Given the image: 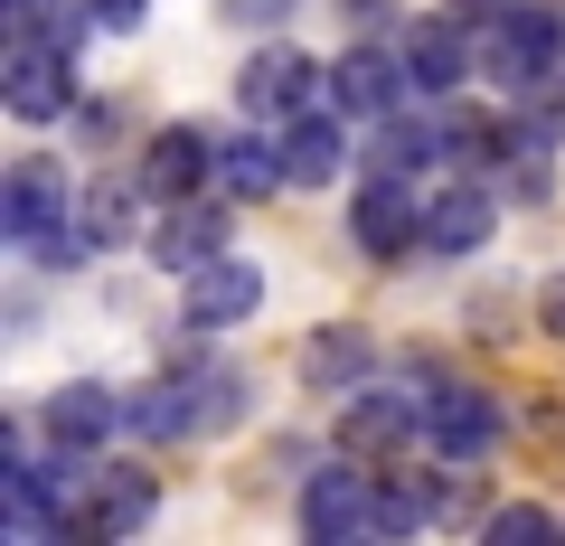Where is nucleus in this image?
<instances>
[{"instance_id":"f257e3e1","label":"nucleus","mask_w":565,"mask_h":546,"mask_svg":"<svg viewBox=\"0 0 565 546\" xmlns=\"http://www.w3.org/2000/svg\"><path fill=\"white\" fill-rule=\"evenodd\" d=\"M481 76L500 95H546L565 85V10L556 0H509L500 20H481Z\"/></svg>"},{"instance_id":"f03ea898","label":"nucleus","mask_w":565,"mask_h":546,"mask_svg":"<svg viewBox=\"0 0 565 546\" xmlns=\"http://www.w3.org/2000/svg\"><path fill=\"white\" fill-rule=\"evenodd\" d=\"M161 508V481L141 462H66V527L57 537H132Z\"/></svg>"},{"instance_id":"7ed1b4c3","label":"nucleus","mask_w":565,"mask_h":546,"mask_svg":"<svg viewBox=\"0 0 565 546\" xmlns=\"http://www.w3.org/2000/svg\"><path fill=\"white\" fill-rule=\"evenodd\" d=\"M141 255L161 264V274H199V264L236 255V199H226V189H199V199L151 207V236H141Z\"/></svg>"},{"instance_id":"20e7f679","label":"nucleus","mask_w":565,"mask_h":546,"mask_svg":"<svg viewBox=\"0 0 565 546\" xmlns=\"http://www.w3.org/2000/svg\"><path fill=\"white\" fill-rule=\"evenodd\" d=\"M236 104L255 122H292V114H311V104H330V66L302 57L292 39H255V57L236 66Z\"/></svg>"},{"instance_id":"39448f33","label":"nucleus","mask_w":565,"mask_h":546,"mask_svg":"<svg viewBox=\"0 0 565 546\" xmlns=\"http://www.w3.org/2000/svg\"><path fill=\"white\" fill-rule=\"evenodd\" d=\"M330 104H340L349 122H386V114H405L415 104V66H405V47H386V39H349L340 57H330Z\"/></svg>"},{"instance_id":"423d86ee","label":"nucleus","mask_w":565,"mask_h":546,"mask_svg":"<svg viewBox=\"0 0 565 546\" xmlns=\"http://www.w3.org/2000/svg\"><path fill=\"white\" fill-rule=\"evenodd\" d=\"M76 57L85 47L66 39H10V76H0V104H10V122H66L76 114Z\"/></svg>"},{"instance_id":"0eeeda50","label":"nucleus","mask_w":565,"mask_h":546,"mask_svg":"<svg viewBox=\"0 0 565 546\" xmlns=\"http://www.w3.org/2000/svg\"><path fill=\"white\" fill-rule=\"evenodd\" d=\"M500 433H509V415L490 405V386H462V377H434V396H424V443L444 452V471L462 462V471H481L490 452H500Z\"/></svg>"},{"instance_id":"6e6552de","label":"nucleus","mask_w":565,"mask_h":546,"mask_svg":"<svg viewBox=\"0 0 565 546\" xmlns=\"http://www.w3.org/2000/svg\"><path fill=\"white\" fill-rule=\"evenodd\" d=\"M490 236H500V189H490L481 170H452V180L424 199V255L434 264H471Z\"/></svg>"},{"instance_id":"1a4fd4ad","label":"nucleus","mask_w":565,"mask_h":546,"mask_svg":"<svg viewBox=\"0 0 565 546\" xmlns=\"http://www.w3.org/2000/svg\"><path fill=\"white\" fill-rule=\"evenodd\" d=\"M255 311H264V264L217 255V264H199V274H180V330H199V340H226V330H245Z\"/></svg>"},{"instance_id":"9d476101","label":"nucleus","mask_w":565,"mask_h":546,"mask_svg":"<svg viewBox=\"0 0 565 546\" xmlns=\"http://www.w3.org/2000/svg\"><path fill=\"white\" fill-rule=\"evenodd\" d=\"M349 245H359L367 264L424 255V189H415V180H367V170H359V199H349Z\"/></svg>"},{"instance_id":"9b49d317","label":"nucleus","mask_w":565,"mask_h":546,"mask_svg":"<svg viewBox=\"0 0 565 546\" xmlns=\"http://www.w3.org/2000/svg\"><path fill=\"white\" fill-rule=\"evenodd\" d=\"M396 47H405V66H415V95H434V104H452L471 76H481V20H462V10L415 20Z\"/></svg>"},{"instance_id":"f8f14e48","label":"nucleus","mask_w":565,"mask_h":546,"mask_svg":"<svg viewBox=\"0 0 565 546\" xmlns=\"http://www.w3.org/2000/svg\"><path fill=\"white\" fill-rule=\"evenodd\" d=\"M405 443H424V396L377 386V377L340 396V452H359V462H396Z\"/></svg>"},{"instance_id":"ddd939ff","label":"nucleus","mask_w":565,"mask_h":546,"mask_svg":"<svg viewBox=\"0 0 565 546\" xmlns=\"http://www.w3.org/2000/svg\"><path fill=\"white\" fill-rule=\"evenodd\" d=\"M132 180H141V199H151V207H170V199H199V189H217V132H207V122H161V132L141 142Z\"/></svg>"},{"instance_id":"4468645a","label":"nucleus","mask_w":565,"mask_h":546,"mask_svg":"<svg viewBox=\"0 0 565 546\" xmlns=\"http://www.w3.org/2000/svg\"><path fill=\"white\" fill-rule=\"evenodd\" d=\"M367 490H377V471H367L359 452H340L330 471H311L302 500H292L302 537H311V546H349V537H367Z\"/></svg>"},{"instance_id":"2eb2a0df","label":"nucleus","mask_w":565,"mask_h":546,"mask_svg":"<svg viewBox=\"0 0 565 546\" xmlns=\"http://www.w3.org/2000/svg\"><path fill=\"white\" fill-rule=\"evenodd\" d=\"M39 433H47V452H66V462H95V452L122 433V396L104 377H76V386H57V396L39 405Z\"/></svg>"},{"instance_id":"dca6fc26","label":"nucleus","mask_w":565,"mask_h":546,"mask_svg":"<svg viewBox=\"0 0 565 546\" xmlns=\"http://www.w3.org/2000/svg\"><path fill=\"white\" fill-rule=\"evenodd\" d=\"M282 170H292V189L349 180V114H340V104H311V114L282 122Z\"/></svg>"},{"instance_id":"f3484780","label":"nucleus","mask_w":565,"mask_h":546,"mask_svg":"<svg viewBox=\"0 0 565 546\" xmlns=\"http://www.w3.org/2000/svg\"><path fill=\"white\" fill-rule=\"evenodd\" d=\"M292 367H302L311 396H349V386L377 377V340H367L359 321H330V330H311V340H302V358H292Z\"/></svg>"},{"instance_id":"a211bd4d","label":"nucleus","mask_w":565,"mask_h":546,"mask_svg":"<svg viewBox=\"0 0 565 546\" xmlns=\"http://www.w3.org/2000/svg\"><path fill=\"white\" fill-rule=\"evenodd\" d=\"M122 433L132 443H189L199 433V396H189V377H151L122 396Z\"/></svg>"},{"instance_id":"6ab92c4d","label":"nucleus","mask_w":565,"mask_h":546,"mask_svg":"<svg viewBox=\"0 0 565 546\" xmlns=\"http://www.w3.org/2000/svg\"><path fill=\"white\" fill-rule=\"evenodd\" d=\"M444 151V122H415V114H386V122H367V151H359V170L367 180H415L424 161Z\"/></svg>"},{"instance_id":"aec40b11","label":"nucleus","mask_w":565,"mask_h":546,"mask_svg":"<svg viewBox=\"0 0 565 546\" xmlns=\"http://www.w3.org/2000/svg\"><path fill=\"white\" fill-rule=\"evenodd\" d=\"M76 236L95 245V255H114V245H141L151 226H141V180H95L76 199Z\"/></svg>"},{"instance_id":"412c9836","label":"nucleus","mask_w":565,"mask_h":546,"mask_svg":"<svg viewBox=\"0 0 565 546\" xmlns=\"http://www.w3.org/2000/svg\"><path fill=\"white\" fill-rule=\"evenodd\" d=\"M217 189L236 207L274 199V189H292V170H282V142H264V132H236V142H217Z\"/></svg>"},{"instance_id":"4be33fe9","label":"nucleus","mask_w":565,"mask_h":546,"mask_svg":"<svg viewBox=\"0 0 565 546\" xmlns=\"http://www.w3.org/2000/svg\"><path fill=\"white\" fill-rule=\"evenodd\" d=\"M189 396H199V433H236L245 415H255V377H245L236 358H217V367H189Z\"/></svg>"},{"instance_id":"5701e85b","label":"nucleus","mask_w":565,"mask_h":546,"mask_svg":"<svg viewBox=\"0 0 565 546\" xmlns=\"http://www.w3.org/2000/svg\"><path fill=\"white\" fill-rule=\"evenodd\" d=\"M217 20L245 39H282V20H302V0H217Z\"/></svg>"},{"instance_id":"b1692460","label":"nucleus","mask_w":565,"mask_h":546,"mask_svg":"<svg viewBox=\"0 0 565 546\" xmlns=\"http://www.w3.org/2000/svg\"><path fill=\"white\" fill-rule=\"evenodd\" d=\"M490 546H519V537H565V518H546V508H490L481 518Z\"/></svg>"},{"instance_id":"393cba45","label":"nucleus","mask_w":565,"mask_h":546,"mask_svg":"<svg viewBox=\"0 0 565 546\" xmlns=\"http://www.w3.org/2000/svg\"><path fill=\"white\" fill-rule=\"evenodd\" d=\"M349 29H367V39H386V20H396V0H330Z\"/></svg>"},{"instance_id":"a878e982","label":"nucleus","mask_w":565,"mask_h":546,"mask_svg":"<svg viewBox=\"0 0 565 546\" xmlns=\"http://www.w3.org/2000/svg\"><path fill=\"white\" fill-rule=\"evenodd\" d=\"M85 10H95V29H114V39H122V29H141V20H151V0H85Z\"/></svg>"},{"instance_id":"bb28decb","label":"nucleus","mask_w":565,"mask_h":546,"mask_svg":"<svg viewBox=\"0 0 565 546\" xmlns=\"http://www.w3.org/2000/svg\"><path fill=\"white\" fill-rule=\"evenodd\" d=\"M537 321H546V330H556V340H565V274H556V283L537 292Z\"/></svg>"},{"instance_id":"cd10ccee","label":"nucleus","mask_w":565,"mask_h":546,"mask_svg":"<svg viewBox=\"0 0 565 546\" xmlns=\"http://www.w3.org/2000/svg\"><path fill=\"white\" fill-rule=\"evenodd\" d=\"M444 10H462V20H500L509 0H444Z\"/></svg>"}]
</instances>
